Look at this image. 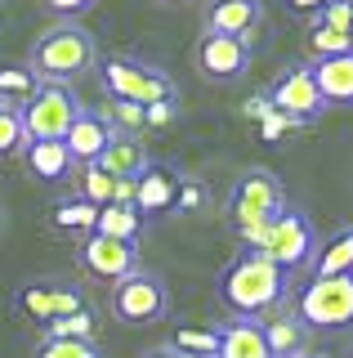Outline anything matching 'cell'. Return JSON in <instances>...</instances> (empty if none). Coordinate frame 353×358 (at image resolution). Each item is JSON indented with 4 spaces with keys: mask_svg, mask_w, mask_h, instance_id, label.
Returning <instances> with one entry per match:
<instances>
[{
    "mask_svg": "<svg viewBox=\"0 0 353 358\" xmlns=\"http://www.w3.org/2000/svg\"><path fill=\"white\" fill-rule=\"evenodd\" d=\"M165 5H179V0H165Z\"/></svg>",
    "mask_w": 353,
    "mask_h": 358,
    "instance_id": "obj_40",
    "label": "cell"
},
{
    "mask_svg": "<svg viewBox=\"0 0 353 358\" xmlns=\"http://www.w3.org/2000/svg\"><path fill=\"white\" fill-rule=\"evenodd\" d=\"M45 341H94V313H68V318H54L45 327Z\"/></svg>",
    "mask_w": 353,
    "mask_h": 358,
    "instance_id": "obj_25",
    "label": "cell"
},
{
    "mask_svg": "<svg viewBox=\"0 0 353 358\" xmlns=\"http://www.w3.org/2000/svg\"><path fill=\"white\" fill-rule=\"evenodd\" d=\"M165 309H170V287L148 268H135L130 278H121L112 287V313L121 322H135V327L139 322H157Z\"/></svg>",
    "mask_w": 353,
    "mask_h": 358,
    "instance_id": "obj_8",
    "label": "cell"
},
{
    "mask_svg": "<svg viewBox=\"0 0 353 358\" xmlns=\"http://www.w3.org/2000/svg\"><path fill=\"white\" fill-rule=\"evenodd\" d=\"M103 90L117 103H139V108H157V103H179L170 72H161L157 63L143 59H103Z\"/></svg>",
    "mask_w": 353,
    "mask_h": 358,
    "instance_id": "obj_4",
    "label": "cell"
},
{
    "mask_svg": "<svg viewBox=\"0 0 353 358\" xmlns=\"http://www.w3.org/2000/svg\"><path fill=\"white\" fill-rule=\"evenodd\" d=\"M197 67H202L211 81H233V76L250 72V45L233 41V36H211L206 31L197 45Z\"/></svg>",
    "mask_w": 353,
    "mask_h": 358,
    "instance_id": "obj_12",
    "label": "cell"
},
{
    "mask_svg": "<svg viewBox=\"0 0 353 358\" xmlns=\"http://www.w3.org/2000/svg\"><path fill=\"white\" fill-rule=\"evenodd\" d=\"M264 22V5L260 0H215L206 14V31L211 36H233L250 45V31Z\"/></svg>",
    "mask_w": 353,
    "mask_h": 358,
    "instance_id": "obj_13",
    "label": "cell"
},
{
    "mask_svg": "<svg viewBox=\"0 0 353 358\" xmlns=\"http://www.w3.org/2000/svg\"><path fill=\"white\" fill-rule=\"evenodd\" d=\"M317 27H331V31L353 41V0H331L322 14H317Z\"/></svg>",
    "mask_w": 353,
    "mask_h": 358,
    "instance_id": "obj_32",
    "label": "cell"
},
{
    "mask_svg": "<svg viewBox=\"0 0 353 358\" xmlns=\"http://www.w3.org/2000/svg\"><path fill=\"white\" fill-rule=\"evenodd\" d=\"M295 358H308V354H295Z\"/></svg>",
    "mask_w": 353,
    "mask_h": 358,
    "instance_id": "obj_41",
    "label": "cell"
},
{
    "mask_svg": "<svg viewBox=\"0 0 353 358\" xmlns=\"http://www.w3.org/2000/svg\"><path fill=\"white\" fill-rule=\"evenodd\" d=\"M23 162H27V171L36 179H45V184H63V179L72 175V166H76L68 143H27Z\"/></svg>",
    "mask_w": 353,
    "mask_h": 358,
    "instance_id": "obj_19",
    "label": "cell"
},
{
    "mask_svg": "<svg viewBox=\"0 0 353 358\" xmlns=\"http://www.w3.org/2000/svg\"><path fill=\"white\" fill-rule=\"evenodd\" d=\"M98 171H107L112 179H130V184H139V175L148 171V148H143V143L135 139V134H117L112 143H107V152L98 157Z\"/></svg>",
    "mask_w": 353,
    "mask_h": 358,
    "instance_id": "obj_16",
    "label": "cell"
},
{
    "mask_svg": "<svg viewBox=\"0 0 353 358\" xmlns=\"http://www.w3.org/2000/svg\"><path fill=\"white\" fill-rule=\"evenodd\" d=\"M40 5H45L50 14H59L63 22H72V18H81L85 9H94V0H40Z\"/></svg>",
    "mask_w": 353,
    "mask_h": 358,
    "instance_id": "obj_33",
    "label": "cell"
},
{
    "mask_svg": "<svg viewBox=\"0 0 353 358\" xmlns=\"http://www.w3.org/2000/svg\"><path fill=\"white\" fill-rule=\"evenodd\" d=\"M14 305L27 313L31 322H40V327H50L54 318H68V313H81L85 300L76 287H63V282H31L14 296Z\"/></svg>",
    "mask_w": 353,
    "mask_h": 358,
    "instance_id": "obj_10",
    "label": "cell"
},
{
    "mask_svg": "<svg viewBox=\"0 0 353 358\" xmlns=\"http://www.w3.org/2000/svg\"><path fill=\"white\" fill-rule=\"evenodd\" d=\"M143 358H179V354H174L170 345H157V350H148V354H143Z\"/></svg>",
    "mask_w": 353,
    "mask_h": 358,
    "instance_id": "obj_37",
    "label": "cell"
},
{
    "mask_svg": "<svg viewBox=\"0 0 353 358\" xmlns=\"http://www.w3.org/2000/svg\"><path fill=\"white\" fill-rule=\"evenodd\" d=\"M349 50H353V41L340 36V31H331V27H313V31H308V54H313L317 63L336 59V54H349Z\"/></svg>",
    "mask_w": 353,
    "mask_h": 358,
    "instance_id": "obj_30",
    "label": "cell"
},
{
    "mask_svg": "<svg viewBox=\"0 0 353 358\" xmlns=\"http://www.w3.org/2000/svg\"><path fill=\"white\" fill-rule=\"evenodd\" d=\"M81 112H85V108L76 103V94H72L68 85H40L36 99L23 108L27 139H31V143H63Z\"/></svg>",
    "mask_w": 353,
    "mask_h": 358,
    "instance_id": "obj_6",
    "label": "cell"
},
{
    "mask_svg": "<svg viewBox=\"0 0 353 358\" xmlns=\"http://www.w3.org/2000/svg\"><path fill=\"white\" fill-rule=\"evenodd\" d=\"M228 210H233V224H237L241 238H246L250 246H260L264 233H269V224L286 210L282 179L273 175V171H246V175L237 179V188H233Z\"/></svg>",
    "mask_w": 353,
    "mask_h": 358,
    "instance_id": "obj_3",
    "label": "cell"
},
{
    "mask_svg": "<svg viewBox=\"0 0 353 358\" xmlns=\"http://www.w3.org/2000/svg\"><path fill=\"white\" fill-rule=\"evenodd\" d=\"M304 336H308V327L300 322V313H278V318L264 322V341H269V354L273 358L304 354Z\"/></svg>",
    "mask_w": 353,
    "mask_h": 358,
    "instance_id": "obj_20",
    "label": "cell"
},
{
    "mask_svg": "<svg viewBox=\"0 0 353 358\" xmlns=\"http://www.w3.org/2000/svg\"><path fill=\"white\" fill-rule=\"evenodd\" d=\"M27 126H23V112L18 108H0V157L9 152H27Z\"/></svg>",
    "mask_w": 353,
    "mask_h": 358,
    "instance_id": "obj_28",
    "label": "cell"
},
{
    "mask_svg": "<svg viewBox=\"0 0 353 358\" xmlns=\"http://www.w3.org/2000/svg\"><path fill=\"white\" fill-rule=\"evenodd\" d=\"M117 134H112V126H107L98 112H81L76 117V126L68 130V152H72V162H81V166H94L98 157L107 152V143H112Z\"/></svg>",
    "mask_w": 353,
    "mask_h": 358,
    "instance_id": "obj_15",
    "label": "cell"
},
{
    "mask_svg": "<svg viewBox=\"0 0 353 358\" xmlns=\"http://www.w3.org/2000/svg\"><path fill=\"white\" fill-rule=\"evenodd\" d=\"M174 350H179V354H197V358H219V331L179 327V331H174Z\"/></svg>",
    "mask_w": 353,
    "mask_h": 358,
    "instance_id": "obj_26",
    "label": "cell"
},
{
    "mask_svg": "<svg viewBox=\"0 0 353 358\" xmlns=\"http://www.w3.org/2000/svg\"><path fill=\"white\" fill-rule=\"evenodd\" d=\"M40 90V76L31 67H0V103L23 112Z\"/></svg>",
    "mask_w": 353,
    "mask_h": 358,
    "instance_id": "obj_23",
    "label": "cell"
},
{
    "mask_svg": "<svg viewBox=\"0 0 353 358\" xmlns=\"http://www.w3.org/2000/svg\"><path fill=\"white\" fill-rule=\"evenodd\" d=\"M179 117V108L174 103H157V108H148V126H165V121H174Z\"/></svg>",
    "mask_w": 353,
    "mask_h": 358,
    "instance_id": "obj_34",
    "label": "cell"
},
{
    "mask_svg": "<svg viewBox=\"0 0 353 358\" xmlns=\"http://www.w3.org/2000/svg\"><path fill=\"white\" fill-rule=\"evenodd\" d=\"M179 188H183V179L174 171H165V166H148V171L139 175V184H135V210H139V215L174 210V206H179Z\"/></svg>",
    "mask_w": 353,
    "mask_h": 358,
    "instance_id": "obj_14",
    "label": "cell"
},
{
    "mask_svg": "<svg viewBox=\"0 0 353 358\" xmlns=\"http://www.w3.org/2000/svg\"><path fill=\"white\" fill-rule=\"evenodd\" d=\"M81 264L85 273L103 278V282H121V278H130L139 268V251L130 242H117V238H98V233H90V238L81 242Z\"/></svg>",
    "mask_w": 353,
    "mask_h": 358,
    "instance_id": "obj_11",
    "label": "cell"
},
{
    "mask_svg": "<svg viewBox=\"0 0 353 358\" xmlns=\"http://www.w3.org/2000/svg\"><path fill=\"white\" fill-rule=\"evenodd\" d=\"M36 358H103L94 341H40Z\"/></svg>",
    "mask_w": 353,
    "mask_h": 358,
    "instance_id": "obj_31",
    "label": "cell"
},
{
    "mask_svg": "<svg viewBox=\"0 0 353 358\" xmlns=\"http://www.w3.org/2000/svg\"><path fill=\"white\" fill-rule=\"evenodd\" d=\"M219 358H273L269 341H264V322L237 318L219 331Z\"/></svg>",
    "mask_w": 353,
    "mask_h": 358,
    "instance_id": "obj_17",
    "label": "cell"
},
{
    "mask_svg": "<svg viewBox=\"0 0 353 358\" xmlns=\"http://www.w3.org/2000/svg\"><path fill=\"white\" fill-rule=\"evenodd\" d=\"M98 63V41L81 22H59L45 36L31 45V72L40 76V85H68L81 72H90Z\"/></svg>",
    "mask_w": 353,
    "mask_h": 358,
    "instance_id": "obj_2",
    "label": "cell"
},
{
    "mask_svg": "<svg viewBox=\"0 0 353 358\" xmlns=\"http://www.w3.org/2000/svg\"><path fill=\"white\" fill-rule=\"evenodd\" d=\"M326 5H331V0H286V9H291V14H322Z\"/></svg>",
    "mask_w": 353,
    "mask_h": 358,
    "instance_id": "obj_35",
    "label": "cell"
},
{
    "mask_svg": "<svg viewBox=\"0 0 353 358\" xmlns=\"http://www.w3.org/2000/svg\"><path fill=\"white\" fill-rule=\"evenodd\" d=\"M206 193H202V188H197V184H188V179H183V188H179V206H174V210H188V206H197V201H202Z\"/></svg>",
    "mask_w": 353,
    "mask_h": 358,
    "instance_id": "obj_36",
    "label": "cell"
},
{
    "mask_svg": "<svg viewBox=\"0 0 353 358\" xmlns=\"http://www.w3.org/2000/svg\"><path fill=\"white\" fill-rule=\"evenodd\" d=\"M98 117L112 126V134H130V130H143V126H148V108H139V103H117V99H112V108L98 112Z\"/></svg>",
    "mask_w": 353,
    "mask_h": 358,
    "instance_id": "obj_29",
    "label": "cell"
},
{
    "mask_svg": "<svg viewBox=\"0 0 353 358\" xmlns=\"http://www.w3.org/2000/svg\"><path fill=\"white\" fill-rule=\"evenodd\" d=\"M322 108L326 103H322V90L313 81V67H291V72L273 85V112L291 117L295 126H300V121H317Z\"/></svg>",
    "mask_w": 353,
    "mask_h": 358,
    "instance_id": "obj_9",
    "label": "cell"
},
{
    "mask_svg": "<svg viewBox=\"0 0 353 358\" xmlns=\"http://www.w3.org/2000/svg\"><path fill=\"white\" fill-rule=\"evenodd\" d=\"M81 197L90 201V206H112V197H117V179L107 175V171H98V166H85V175H81Z\"/></svg>",
    "mask_w": 353,
    "mask_h": 358,
    "instance_id": "obj_27",
    "label": "cell"
},
{
    "mask_svg": "<svg viewBox=\"0 0 353 358\" xmlns=\"http://www.w3.org/2000/svg\"><path fill=\"white\" fill-rule=\"evenodd\" d=\"M255 255H264L269 264H278L282 273H291V268L317 260V233L300 210H282V215L269 224V233H264V242L255 246Z\"/></svg>",
    "mask_w": 353,
    "mask_h": 358,
    "instance_id": "obj_5",
    "label": "cell"
},
{
    "mask_svg": "<svg viewBox=\"0 0 353 358\" xmlns=\"http://www.w3.org/2000/svg\"><path fill=\"white\" fill-rule=\"evenodd\" d=\"M54 224H59L63 233H85V238H90L94 224H98V206H90L85 197L59 201V206H54Z\"/></svg>",
    "mask_w": 353,
    "mask_h": 358,
    "instance_id": "obj_24",
    "label": "cell"
},
{
    "mask_svg": "<svg viewBox=\"0 0 353 358\" xmlns=\"http://www.w3.org/2000/svg\"><path fill=\"white\" fill-rule=\"evenodd\" d=\"M313 81L322 90V103H353V50L313 63Z\"/></svg>",
    "mask_w": 353,
    "mask_h": 358,
    "instance_id": "obj_18",
    "label": "cell"
},
{
    "mask_svg": "<svg viewBox=\"0 0 353 358\" xmlns=\"http://www.w3.org/2000/svg\"><path fill=\"white\" fill-rule=\"evenodd\" d=\"M0 233H5V206H0Z\"/></svg>",
    "mask_w": 353,
    "mask_h": 358,
    "instance_id": "obj_38",
    "label": "cell"
},
{
    "mask_svg": "<svg viewBox=\"0 0 353 358\" xmlns=\"http://www.w3.org/2000/svg\"><path fill=\"white\" fill-rule=\"evenodd\" d=\"M300 322L304 327H353V273L345 278H313L300 291Z\"/></svg>",
    "mask_w": 353,
    "mask_h": 358,
    "instance_id": "obj_7",
    "label": "cell"
},
{
    "mask_svg": "<svg viewBox=\"0 0 353 358\" xmlns=\"http://www.w3.org/2000/svg\"><path fill=\"white\" fill-rule=\"evenodd\" d=\"M170 350H174V345H170ZM174 354H179V350H174ZM179 358H197V354H179Z\"/></svg>",
    "mask_w": 353,
    "mask_h": 358,
    "instance_id": "obj_39",
    "label": "cell"
},
{
    "mask_svg": "<svg viewBox=\"0 0 353 358\" xmlns=\"http://www.w3.org/2000/svg\"><path fill=\"white\" fill-rule=\"evenodd\" d=\"M219 300L237 313V318H264L286 300V273L278 264H269L264 255H237L233 264H224L219 273Z\"/></svg>",
    "mask_w": 353,
    "mask_h": 358,
    "instance_id": "obj_1",
    "label": "cell"
},
{
    "mask_svg": "<svg viewBox=\"0 0 353 358\" xmlns=\"http://www.w3.org/2000/svg\"><path fill=\"white\" fill-rule=\"evenodd\" d=\"M94 233H98V238H117V242L135 246L139 233H143V215H139L135 206H103V210H98Z\"/></svg>",
    "mask_w": 353,
    "mask_h": 358,
    "instance_id": "obj_22",
    "label": "cell"
},
{
    "mask_svg": "<svg viewBox=\"0 0 353 358\" xmlns=\"http://www.w3.org/2000/svg\"><path fill=\"white\" fill-rule=\"evenodd\" d=\"M353 273V229L336 233L326 246H317V260H313V278H345Z\"/></svg>",
    "mask_w": 353,
    "mask_h": 358,
    "instance_id": "obj_21",
    "label": "cell"
}]
</instances>
